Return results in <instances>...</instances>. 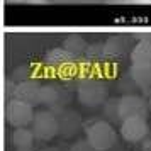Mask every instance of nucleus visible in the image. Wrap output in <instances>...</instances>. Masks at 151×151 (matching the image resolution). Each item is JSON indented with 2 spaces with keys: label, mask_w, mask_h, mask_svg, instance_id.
Returning <instances> with one entry per match:
<instances>
[{
  "label": "nucleus",
  "mask_w": 151,
  "mask_h": 151,
  "mask_svg": "<svg viewBox=\"0 0 151 151\" xmlns=\"http://www.w3.org/2000/svg\"><path fill=\"white\" fill-rule=\"evenodd\" d=\"M76 99L85 107H90V109L100 107L109 99V88L104 83V80L97 78V76H88L78 83Z\"/></svg>",
  "instance_id": "nucleus-1"
},
{
  "label": "nucleus",
  "mask_w": 151,
  "mask_h": 151,
  "mask_svg": "<svg viewBox=\"0 0 151 151\" xmlns=\"http://www.w3.org/2000/svg\"><path fill=\"white\" fill-rule=\"evenodd\" d=\"M31 129L34 132L36 139L39 141H51L60 134V124L55 110L41 109L36 110L34 119L31 122Z\"/></svg>",
  "instance_id": "nucleus-2"
},
{
  "label": "nucleus",
  "mask_w": 151,
  "mask_h": 151,
  "mask_svg": "<svg viewBox=\"0 0 151 151\" xmlns=\"http://www.w3.org/2000/svg\"><path fill=\"white\" fill-rule=\"evenodd\" d=\"M87 139L99 151H109L117 141V132L112 124L105 121H95L87 127Z\"/></svg>",
  "instance_id": "nucleus-3"
},
{
  "label": "nucleus",
  "mask_w": 151,
  "mask_h": 151,
  "mask_svg": "<svg viewBox=\"0 0 151 151\" xmlns=\"http://www.w3.org/2000/svg\"><path fill=\"white\" fill-rule=\"evenodd\" d=\"M34 105L27 104L19 99H12L9 100L7 109H5V117L10 126L14 127H27L31 126L32 119H34Z\"/></svg>",
  "instance_id": "nucleus-4"
},
{
  "label": "nucleus",
  "mask_w": 151,
  "mask_h": 151,
  "mask_svg": "<svg viewBox=\"0 0 151 151\" xmlns=\"http://www.w3.org/2000/svg\"><path fill=\"white\" fill-rule=\"evenodd\" d=\"M148 100L136 93H124L119 99V116L121 121L129 117H148Z\"/></svg>",
  "instance_id": "nucleus-5"
},
{
  "label": "nucleus",
  "mask_w": 151,
  "mask_h": 151,
  "mask_svg": "<svg viewBox=\"0 0 151 151\" xmlns=\"http://www.w3.org/2000/svg\"><path fill=\"white\" fill-rule=\"evenodd\" d=\"M150 126H148V117H129L121 122V136L127 143H141L148 137Z\"/></svg>",
  "instance_id": "nucleus-6"
},
{
  "label": "nucleus",
  "mask_w": 151,
  "mask_h": 151,
  "mask_svg": "<svg viewBox=\"0 0 151 151\" xmlns=\"http://www.w3.org/2000/svg\"><path fill=\"white\" fill-rule=\"evenodd\" d=\"M58 116V124H60V134L63 137H73L82 127V116L80 112L73 109H60L55 110Z\"/></svg>",
  "instance_id": "nucleus-7"
},
{
  "label": "nucleus",
  "mask_w": 151,
  "mask_h": 151,
  "mask_svg": "<svg viewBox=\"0 0 151 151\" xmlns=\"http://www.w3.org/2000/svg\"><path fill=\"white\" fill-rule=\"evenodd\" d=\"M39 90H41L39 82L32 80V78H27V80L14 85L12 99H19V100H24V102L34 105V104H39Z\"/></svg>",
  "instance_id": "nucleus-8"
},
{
  "label": "nucleus",
  "mask_w": 151,
  "mask_h": 151,
  "mask_svg": "<svg viewBox=\"0 0 151 151\" xmlns=\"http://www.w3.org/2000/svg\"><path fill=\"white\" fill-rule=\"evenodd\" d=\"M131 65L137 68H151V41H139L131 51Z\"/></svg>",
  "instance_id": "nucleus-9"
},
{
  "label": "nucleus",
  "mask_w": 151,
  "mask_h": 151,
  "mask_svg": "<svg viewBox=\"0 0 151 151\" xmlns=\"http://www.w3.org/2000/svg\"><path fill=\"white\" fill-rule=\"evenodd\" d=\"M129 73H131V76H132L134 85H136L137 88H141L146 95H150L151 93V68L131 66Z\"/></svg>",
  "instance_id": "nucleus-10"
},
{
  "label": "nucleus",
  "mask_w": 151,
  "mask_h": 151,
  "mask_svg": "<svg viewBox=\"0 0 151 151\" xmlns=\"http://www.w3.org/2000/svg\"><path fill=\"white\" fill-rule=\"evenodd\" d=\"M73 53H70L66 48H55L44 55V63L49 66H63L68 65L73 60Z\"/></svg>",
  "instance_id": "nucleus-11"
},
{
  "label": "nucleus",
  "mask_w": 151,
  "mask_h": 151,
  "mask_svg": "<svg viewBox=\"0 0 151 151\" xmlns=\"http://www.w3.org/2000/svg\"><path fill=\"white\" fill-rule=\"evenodd\" d=\"M39 104L46 105V107H56L61 104V92L53 87V85H46L41 87L39 90Z\"/></svg>",
  "instance_id": "nucleus-12"
},
{
  "label": "nucleus",
  "mask_w": 151,
  "mask_h": 151,
  "mask_svg": "<svg viewBox=\"0 0 151 151\" xmlns=\"http://www.w3.org/2000/svg\"><path fill=\"white\" fill-rule=\"evenodd\" d=\"M34 139L36 136L32 129H27V127H15L12 132V144L15 148H32Z\"/></svg>",
  "instance_id": "nucleus-13"
},
{
  "label": "nucleus",
  "mask_w": 151,
  "mask_h": 151,
  "mask_svg": "<svg viewBox=\"0 0 151 151\" xmlns=\"http://www.w3.org/2000/svg\"><path fill=\"white\" fill-rule=\"evenodd\" d=\"M65 48L68 49L70 53H73V55H80L83 53L85 49H87V41L83 39L82 34H68L66 36V39H65Z\"/></svg>",
  "instance_id": "nucleus-14"
},
{
  "label": "nucleus",
  "mask_w": 151,
  "mask_h": 151,
  "mask_svg": "<svg viewBox=\"0 0 151 151\" xmlns=\"http://www.w3.org/2000/svg\"><path fill=\"white\" fill-rule=\"evenodd\" d=\"M104 116H105V119L109 122L121 121V116H119V99H107L105 100V104H104Z\"/></svg>",
  "instance_id": "nucleus-15"
},
{
  "label": "nucleus",
  "mask_w": 151,
  "mask_h": 151,
  "mask_svg": "<svg viewBox=\"0 0 151 151\" xmlns=\"http://www.w3.org/2000/svg\"><path fill=\"white\" fill-rule=\"evenodd\" d=\"M104 51V56H117L121 55L122 51V41H119V37H110L109 41L105 42V46L102 48Z\"/></svg>",
  "instance_id": "nucleus-16"
},
{
  "label": "nucleus",
  "mask_w": 151,
  "mask_h": 151,
  "mask_svg": "<svg viewBox=\"0 0 151 151\" xmlns=\"http://www.w3.org/2000/svg\"><path fill=\"white\" fill-rule=\"evenodd\" d=\"M29 75H31V68H29L27 65H24V66H17L15 71L12 73V82L14 83H19V82H24V80H27Z\"/></svg>",
  "instance_id": "nucleus-17"
},
{
  "label": "nucleus",
  "mask_w": 151,
  "mask_h": 151,
  "mask_svg": "<svg viewBox=\"0 0 151 151\" xmlns=\"http://www.w3.org/2000/svg\"><path fill=\"white\" fill-rule=\"evenodd\" d=\"M68 151H99V150H95V148L90 144L88 139H80V141H76V143L71 144Z\"/></svg>",
  "instance_id": "nucleus-18"
},
{
  "label": "nucleus",
  "mask_w": 151,
  "mask_h": 151,
  "mask_svg": "<svg viewBox=\"0 0 151 151\" xmlns=\"http://www.w3.org/2000/svg\"><path fill=\"white\" fill-rule=\"evenodd\" d=\"M131 4H139V5H148L151 4V0H129Z\"/></svg>",
  "instance_id": "nucleus-19"
},
{
  "label": "nucleus",
  "mask_w": 151,
  "mask_h": 151,
  "mask_svg": "<svg viewBox=\"0 0 151 151\" xmlns=\"http://www.w3.org/2000/svg\"><path fill=\"white\" fill-rule=\"evenodd\" d=\"M9 4H22V2H29V0H7Z\"/></svg>",
  "instance_id": "nucleus-20"
},
{
  "label": "nucleus",
  "mask_w": 151,
  "mask_h": 151,
  "mask_svg": "<svg viewBox=\"0 0 151 151\" xmlns=\"http://www.w3.org/2000/svg\"><path fill=\"white\" fill-rule=\"evenodd\" d=\"M42 2H46V0H29V4H42Z\"/></svg>",
  "instance_id": "nucleus-21"
},
{
  "label": "nucleus",
  "mask_w": 151,
  "mask_h": 151,
  "mask_svg": "<svg viewBox=\"0 0 151 151\" xmlns=\"http://www.w3.org/2000/svg\"><path fill=\"white\" fill-rule=\"evenodd\" d=\"M148 109H150V114H151V93L148 95Z\"/></svg>",
  "instance_id": "nucleus-22"
},
{
  "label": "nucleus",
  "mask_w": 151,
  "mask_h": 151,
  "mask_svg": "<svg viewBox=\"0 0 151 151\" xmlns=\"http://www.w3.org/2000/svg\"><path fill=\"white\" fill-rule=\"evenodd\" d=\"M42 151H60L58 148H46V150H42Z\"/></svg>",
  "instance_id": "nucleus-23"
},
{
  "label": "nucleus",
  "mask_w": 151,
  "mask_h": 151,
  "mask_svg": "<svg viewBox=\"0 0 151 151\" xmlns=\"http://www.w3.org/2000/svg\"><path fill=\"white\" fill-rule=\"evenodd\" d=\"M144 151H151V148H146V150H144Z\"/></svg>",
  "instance_id": "nucleus-24"
}]
</instances>
